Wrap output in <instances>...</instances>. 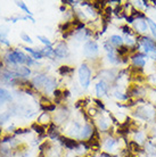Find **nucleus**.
<instances>
[{"mask_svg": "<svg viewBox=\"0 0 156 157\" xmlns=\"http://www.w3.org/2000/svg\"><path fill=\"white\" fill-rule=\"evenodd\" d=\"M79 80H80L82 88L87 89L89 86L90 81H91V72L86 64H82L79 68Z\"/></svg>", "mask_w": 156, "mask_h": 157, "instance_id": "obj_1", "label": "nucleus"}, {"mask_svg": "<svg viewBox=\"0 0 156 157\" xmlns=\"http://www.w3.org/2000/svg\"><path fill=\"white\" fill-rule=\"evenodd\" d=\"M6 58L12 64H25L27 62V56H25L22 51L18 50H14L12 52H9L6 56Z\"/></svg>", "mask_w": 156, "mask_h": 157, "instance_id": "obj_2", "label": "nucleus"}, {"mask_svg": "<svg viewBox=\"0 0 156 157\" xmlns=\"http://www.w3.org/2000/svg\"><path fill=\"white\" fill-rule=\"evenodd\" d=\"M83 51H84V55H86L87 57H89V58L96 56L98 54L97 43L94 42V41H88V42L86 43V46H84V50Z\"/></svg>", "mask_w": 156, "mask_h": 157, "instance_id": "obj_3", "label": "nucleus"}, {"mask_svg": "<svg viewBox=\"0 0 156 157\" xmlns=\"http://www.w3.org/2000/svg\"><path fill=\"white\" fill-rule=\"evenodd\" d=\"M141 44H142L145 51H146L148 55L149 54H153V52H156V43L154 42L152 39L144 38V39L141 40Z\"/></svg>", "mask_w": 156, "mask_h": 157, "instance_id": "obj_4", "label": "nucleus"}, {"mask_svg": "<svg viewBox=\"0 0 156 157\" xmlns=\"http://www.w3.org/2000/svg\"><path fill=\"white\" fill-rule=\"evenodd\" d=\"M54 51H55V56H57L59 58H64L68 54V48H67V46L64 42H60L57 44V47L55 48Z\"/></svg>", "mask_w": 156, "mask_h": 157, "instance_id": "obj_5", "label": "nucleus"}, {"mask_svg": "<svg viewBox=\"0 0 156 157\" xmlns=\"http://www.w3.org/2000/svg\"><path fill=\"white\" fill-rule=\"evenodd\" d=\"M59 139H60L63 145L65 146L66 148H68V149H74V148H76V146H78V142L75 141V140H72V139L64 138V137H59Z\"/></svg>", "mask_w": 156, "mask_h": 157, "instance_id": "obj_6", "label": "nucleus"}, {"mask_svg": "<svg viewBox=\"0 0 156 157\" xmlns=\"http://www.w3.org/2000/svg\"><path fill=\"white\" fill-rule=\"evenodd\" d=\"M132 62H133V66L135 67H141L145 66V59L144 55H140V54H137V55L132 56Z\"/></svg>", "mask_w": 156, "mask_h": 157, "instance_id": "obj_7", "label": "nucleus"}, {"mask_svg": "<svg viewBox=\"0 0 156 157\" xmlns=\"http://www.w3.org/2000/svg\"><path fill=\"white\" fill-rule=\"evenodd\" d=\"M96 91H97L98 97H103V96L106 94V91H107V86H106V83L104 82V81L98 82L97 86H96Z\"/></svg>", "mask_w": 156, "mask_h": 157, "instance_id": "obj_8", "label": "nucleus"}, {"mask_svg": "<svg viewBox=\"0 0 156 157\" xmlns=\"http://www.w3.org/2000/svg\"><path fill=\"white\" fill-rule=\"evenodd\" d=\"M47 78H48V76H46V75H43V74L37 75V76L33 78V84L37 86H43L45 83H46V81H47Z\"/></svg>", "mask_w": 156, "mask_h": 157, "instance_id": "obj_9", "label": "nucleus"}, {"mask_svg": "<svg viewBox=\"0 0 156 157\" xmlns=\"http://www.w3.org/2000/svg\"><path fill=\"white\" fill-rule=\"evenodd\" d=\"M10 100H12L10 94H9L7 90L0 88V105H2V104L6 101H10Z\"/></svg>", "mask_w": 156, "mask_h": 157, "instance_id": "obj_10", "label": "nucleus"}, {"mask_svg": "<svg viewBox=\"0 0 156 157\" xmlns=\"http://www.w3.org/2000/svg\"><path fill=\"white\" fill-rule=\"evenodd\" d=\"M135 26L138 30V32H140V33H145V32L147 31V23L142 20L135 21Z\"/></svg>", "mask_w": 156, "mask_h": 157, "instance_id": "obj_11", "label": "nucleus"}, {"mask_svg": "<svg viewBox=\"0 0 156 157\" xmlns=\"http://www.w3.org/2000/svg\"><path fill=\"white\" fill-rule=\"evenodd\" d=\"M56 80L55 78H48L47 81H46V83H45V90L47 91V92H50V91H53L56 88Z\"/></svg>", "mask_w": 156, "mask_h": 157, "instance_id": "obj_12", "label": "nucleus"}, {"mask_svg": "<svg viewBox=\"0 0 156 157\" xmlns=\"http://www.w3.org/2000/svg\"><path fill=\"white\" fill-rule=\"evenodd\" d=\"M91 128L89 125H84L80 130V134H79V138L80 139H86L88 137H91Z\"/></svg>", "mask_w": 156, "mask_h": 157, "instance_id": "obj_13", "label": "nucleus"}, {"mask_svg": "<svg viewBox=\"0 0 156 157\" xmlns=\"http://www.w3.org/2000/svg\"><path fill=\"white\" fill-rule=\"evenodd\" d=\"M109 42L112 43V44H114V46L120 47L122 43H123V39L120 36H112L111 39H109Z\"/></svg>", "mask_w": 156, "mask_h": 157, "instance_id": "obj_14", "label": "nucleus"}, {"mask_svg": "<svg viewBox=\"0 0 156 157\" xmlns=\"http://www.w3.org/2000/svg\"><path fill=\"white\" fill-rule=\"evenodd\" d=\"M40 52H41L42 55L47 56V57H51V56L55 55V51L51 47H46L45 49H42V50L40 51Z\"/></svg>", "mask_w": 156, "mask_h": 157, "instance_id": "obj_15", "label": "nucleus"}, {"mask_svg": "<svg viewBox=\"0 0 156 157\" xmlns=\"http://www.w3.org/2000/svg\"><path fill=\"white\" fill-rule=\"evenodd\" d=\"M30 73H31V71L27 67H20L17 70V74L20 75V76H29Z\"/></svg>", "mask_w": 156, "mask_h": 157, "instance_id": "obj_16", "label": "nucleus"}, {"mask_svg": "<svg viewBox=\"0 0 156 157\" xmlns=\"http://www.w3.org/2000/svg\"><path fill=\"white\" fill-rule=\"evenodd\" d=\"M24 49H25L26 51H29V52H31L32 56H33L34 58H37V59H41L43 57V55L40 52V51H39V52H38V51H34L33 49H31V48H29V47H25Z\"/></svg>", "mask_w": 156, "mask_h": 157, "instance_id": "obj_17", "label": "nucleus"}, {"mask_svg": "<svg viewBox=\"0 0 156 157\" xmlns=\"http://www.w3.org/2000/svg\"><path fill=\"white\" fill-rule=\"evenodd\" d=\"M74 71V68H72L70 66H62L59 68V73L62 75H66V74H70L72 72Z\"/></svg>", "mask_w": 156, "mask_h": 157, "instance_id": "obj_18", "label": "nucleus"}, {"mask_svg": "<svg viewBox=\"0 0 156 157\" xmlns=\"http://www.w3.org/2000/svg\"><path fill=\"white\" fill-rule=\"evenodd\" d=\"M129 147H130V149L133 150V151H136V153H138V151H141L140 146L138 145V142H135V141L129 142Z\"/></svg>", "mask_w": 156, "mask_h": 157, "instance_id": "obj_19", "label": "nucleus"}, {"mask_svg": "<svg viewBox=\"0 0 156 157\" xmlns=\"http://www.w3.org/2000/svg\"><path fill=\"white\" fill-rule=\"evenodd\" d=\"M147 23H148L149 28H150V30H152L154 36L156 38V23L153 20H150V18H147Z\"/></svg>", "mask_w": 156, "mask_h": 157, "instance_id": "obj_20", "label": "nucleus"}, {"mask_svg": "<svg viewBox=\"0 0 156 157\" xmlns=\"http://www.w3.org/2000/svg\"><path fill=\"white\" fill-rule=\"evenodd\" d=\"M98 125H99V129L100 130H107L108 129V123H107V121L104 120V118H102V120H99V121H98Z\"/></svg>", "mask_w": 156, "mask_h": 157, "instance_id": "obj_21", "label": "nucleus"}, {"mask_svg": "<svg viewBox=\"0 0 156 157\" xmlns=\"http://www.w3.org/2000/svg\"><path fill=\"white\" fill-rule=\"evenodd\" d=\"M108 60L111 62V63H113V64H117V63H120V60L116 58V56L114 55V51H112V52H108Z\"/></svg>", "mask_w": 156, "mask_h": 157, "instance_id": "obj_22", "label": "nucleus"}, {"mask_svg": "<svg viewBox=\"0 0 156 157\" xmlns=\"http://www.w3.org/2000/svg\"><path fill=\"white\" fill-rule=\"evenodd\" d=\"M115 145H116V141H115L114 139H108L105 144V148L106 149H112Z\"/></svg>", "mask_w": 156, "mask_h": 157, "instance_id": "obj_23", "label": "nucleus"}, {"mask_svg": "<svg viewBox=\"0 0 156 157\" xmlns=\"http://www.w3.org/2000/svg\"><path fill=\"white\" fill-rule=\"evenodd\" d=\"M128 52H129V48L128 47H121L117 49V54L120 56H124V55H127Z\"/></svg>", "mask_w": 156, "mask_h": 157, "instance_id": "obj_24", "label": "nucleus"}, {"mask_svg": "<svg viewBox=\"0 0 156 157\" xmlns=\"http://www.w3.org/2000/svg\"><path fill=\"white\" fill-rule=\"evenodd\" d=\"M38 39H39L40 41H41V42H42V43H45V44H46L47 47H51V42H50V41H49V40L47 39V38H46V36H38Z\"/></svg>", "mask_w": 156, "mask_h": 157, "instance_id": "obj_25", "label": "nucleus"}, {"mask_svg": "<svg viewBox=\"0 0 156 157\" xmlns=\"http://www.w3.org/2000/svg\"><path fill=\"white\" fill-rule=\"evenodd\" d=\"M32 129H34L35 132H38V133H42L43 131H45V128L40 126L39 124H37V123H34V124L32 125Z\"/></svg>", "mask_w": 156, "mask_h": 157, "instance_id": "obj_26", "label": "nucleus"}, {"mask_svg": "<svg viewBox=\"0 0 156 157\" xmlns=\"http://www.w3.org/2000/svg\"><path fill=\"white\" fill-rule=\"evenodd\" d=\"M17 6H18V7L22 8L23 10H25V12H26L27 14H29V15H31V14H32V13L30 12V10H29V8L26 7V5L24 4V2H17Z\"/></svg>", "mask_w": 156, "mask_h": 157, "instance_id": "obj_27", "label": "nucleus"}, {"mask_svg": "<svg viewBox=\"0 0 156 157\" xmlns=\"http://www.w3.org/2000/svg\"><path fill=\"white\" fill-rule=\"evenodd\" d=\"M122 31L124 32L125 34H130V36L132 34V30H131L128 25H123V26H122Z\"/></svg>", "mask_w": 156, "mask_h": 157, "instance_id": "obj_28", "label": "nucleus"}, {"mask_svg": "<svg viewBox=\"0 0 156 157\" xmlns=\"http://www.w3.org/2000/svg\"><path fill=\"white\" fill-rule=\"evenodd\" d=\"M22 39H23V41H25V42H29V43L33 42V41L31 40V38H30L29 36H26L25 33H23V34H22Z\"/></svg>", "mask_w": 156, "mask_h": 157, "instance_id": "obj_29", "label": "nucleus"}, {"mask_svg": "<svg viewBox=\"0 0 156 157\" xmlns=\"http://www.w3.org/2000/svg\"><path fill=\"white\" fill-rule=\"evenodd\" d=\"M115 97H116L117 99H127L128 97L127 96H123V94H121V92H115Z\"/></svg>", "mask_w": 156, "mask_h": 157, "instance_id": "obj_30", "label": "nucleus"}, {"mask_svg": "<svg viewBox=\"0 0 156 157\" xmlns=\"http://www.w3.org/2000/svg\"><path fill=\"white\" fill-rule=\"evenodd\" d=\"M136 139H137V141H138V139H139V141H142V139H144V137H142V133H137L136 136Z\"/></svg>", "mask_w": 156, "mask_h": 157, "instance_id": "obj_31", "label": "nucleus"}, {"mask_svg": "<svg viewBox=\"0 0 156 157\" xmlns=\"http://www.w3.org/2000/svg\"><path fill=\"white\" fill-rule=\"evenodd\" d=\"M95 101L97 102V105H98V106H99V107H102L103 109H104V108H105V106H104V104H103V102L100 101V100H95Z\"/></svg>", "mask_w": 156, "mask_h": 157, "instance_id": "obj_32", "label": "nucleus"}]
</instances>
